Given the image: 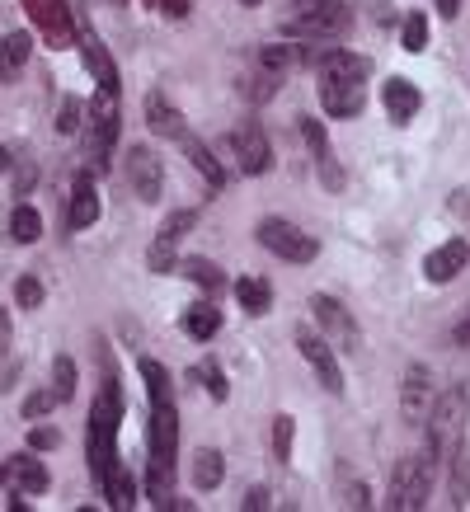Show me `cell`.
Segmentation results:
<instances>
[{"mask_svg": "<svg viewBox=\"0 0 470 512\" xmlns=\"http://www.w3.org/2000/svg\"><path fill=\"white\" fill-rule=\"evenodd\" d=\"M151 475H146V498L156 508L174 503V456H179V414L174 400L151 404Z\"/></svg>", "mask_w": 470, "mask_h": 512, "instance_id": "1", "label": "cell"}, {"mask_svg": "<svg viewBox=\"0 0 470 512\" xmlns=\"http://www.w3.org/2000/svg\"><path fill=\"white\" fill-rule=\"evenodd\" d=\"M466 414H470V395L461 386L447 390L438 404H433V414H428V461L433 466H442L447 456H452V447L466 437Z\"/></svg>", "mask_w": 470, "mask_h": 512, "instance_id": "2", "label": "cell"}, {"mask_svg": "<svg viewBox=\"0 0 470 512\" xmlns=\"http://www.w3.org/2000/svg\"><path fill=\"white\" fill-rule=\"evenodd\" d=\"M113 141H118V90H99L85 104V156L94 170H109Z\"/></svg>", "mask_w": 470, "mask_h": 512, "instance_id": "3", "label": "cell"}, {"mask_svg": "<svg viewBox=\"0 0 470 512\" xmlns=\"http://www.w3.org/2000/svg\"><path fill=\"white\" fill-rule=\"evenodd\" d=\"M344 29H348V5H344V0H311L306 10H292V15L282 19V33L306 38V43L339 38Z\"/></svg>", "mask_w": 470, "mask_h": 512, "instance_id": "4", "label": "cell"}, {"mask_svg": "<svg viewBox=\"0 0 470 512\" xmlns=\"http://www.w3.org/2000/svg\"><path fill=\"white\" fill-rule=\"evenodd\" d=\"M433 461H428V451L423 456H405L391 475V494H386V508L395 512H419L428 503V489H433Z\"/></svg>", "mask_w": 470, "mask_h": 512, "instance_id": "5", "label": "cell"}, {"mask_svg": "<svg viewBox=\"0 0 470 512\" xmlns=\"http://www.w3.org/2000/svg\"><path fill=\"white\" fill-rule=\"evenodd\" d=\"M254 235H259V245H264L268 254H278L287 264H311L315 254H320L315 235H306L301 226H292V221H282V217H264Z\"/></svg>", "mask_w": 470, "mask_h": 512, "instance_id": "6", "label": "cell"}, {"mask_svg": "<svg viewBox=\"0 0 470 512\" xmlns=\"http://www.w3.org/2000/svg\"><path fill=\"white\" fill-rule=\"evenodd\" d=\"M297 348H301V357L311 362V372L320 376V386H325L329 395H344V372H339L334 348H329L320 334H311V329H297Z\"/></svg>", "mask_w": 470, "mask_h": 512, "instance_id": "7", "label": "cell"}, {"mask_svg": "<svg viewBox=\"0 0 470 512\" xmlns=\"http://www.w3.org/2000/svg\"><path fill=\"white\" fill-rule=\"evenodd\" d=\"M362 80L367 76H320V104L329 118H358L362 113Z\"/></svg>", "mask_w": 470, "mask_h": 512, "instance_id": "8", "label": "cell"}, {"mask_svg": "<svg viewBox=\"0 0 470 512\" xmlns=\"http://www.w3.org/2000/svg\"><path fill=\"white\" fill-rule=\"evenodd\" d=\"M127 184L141 202H160V188H165V170H160V156L151 146H132L127 151Z\"/></svg>", "mask_w": 470, "mask_h": 512, "instance_id": "9", "label": "cell"}, {"mask_svg": "<svg viewBox=\"0 0 470 512\" xmlns=\"http://www.w3.org/2000/svg\"><path fill=\"white\" fill-rule=\"evenodd\" d=\"M311 315H315V320H320V329H325L329 339H334V343H344L348 353H353V348H358V343H362V329H358V320H353V315H348L344 306L334 301V296L315 292V296H311Z\"/></svg>", "mask_w": 470, "mask_h": 512, "instance_id": "10", "label": "cell"}, {"mask_svg": "<svg viewBox=\"0 0 470 512\" xmlns=\"http://www.w3.org/2000/svg\"><path fill=\"white\" fill-rule=\"evenodd\" d=\"M400 414H405V423H428V414H433V376H428V367H419V362L405 372Z\"/></svg>", "mask_w": 470, "mask_h": 512, "instance_id": "11", "label": "cell"}, {"mask_svg": "<svg viewBox=\"0 0 470 512\" xmlns=\"http://www.w3.org/2000/svg\"><path fill=\"white\" fill-rule=\"evenodd\" d=\"M231 151H235V160H240V170H245V174H264L268 160H273L268 137H264V127H259V123L235 127V132H231Z\"/></svg>", "mask_w": 470, "mask_h": 512, "instance_id": "12", "label": "cell"}, {"mask_svg": "<svg viewBox=\"0 0 470 512\" xmlns=\"http://www.w3.org/2000/svg\"><path fill=\"white\" fill-rule=\"evenodd\" d=\"M301 137H306V146H311L315 156V170H320V179H325V188H344V170H339V160H334V151H329V137L325 127L315 123V118H301Z\"/></svg>", "mask_w": 470, "mask_h": 512, "instance_id": "13", "label": "cell"}, {"mask_svg": "<svg viewBox=\"0 0 470 512\" xmlns=\"http://www.w3.org/2000/svg\"><path fill=\"white\" fill-rule=\"evenodd\" d=\"M24 10L57 47L71 43V10H66V0H24Z\"/></svg>", "mask_w": 470, "mask_h": 512, "instance_id": "14", "label": "cell"}, {"mask_svg": "<svg viewBox=\"0 0 470 512\" xmlns=\"http://www.w3.org/2000/svg\"><path fill=\"white\" fill-rule=\"evenodd\" d=\"M470 259V245L466 240H447V245H438L428 259H423V278L433 282V287H442V282H452L461 268H466Z\"/></svg>", "mask_w": 470, "mask_h": 512, "instance_id": "15", "label": "cell"}, {"mask_svg": "<svg viewBox=\"0 0 470 512\" xmlns=\"http://www.w3.org/2000/svg\"><path fill=\"white\" fill-rule=\"evenodd\" d=\"M146 127H151L156 137H165V141H184V137H188L184 113L174 109V104H170V99H165L160 90L146 94Z\"/></svg>", "mask_w": 470, "mask_h": 512, "instance_id": "16", "label": "cell"}, {"mask_svg": "<svg viewBox=\"0 0 470 512\" xmlns=\"http://www.w3.org/2000/svg\"><path fill=\"white\" fill-rule=\"evenodd\" d=\"M381 104H386V113H391L395 123H409V118L419 113L423 99H419V90H414L405 76H391L386 85H381Z\"/></svg>", "mask_w": 470, "mask_h": 512, "instance_id": "17", "label": "cell"}, {"mask_svg": "<svg viewBox=\"0 0 470 512\" xmlns=\"http://www.w3.org/2000/svg\"><path fill=\"white\" fill-rule=\"evenodd\" d=\"M5 475H10V484H15L19 494H43L47 489V466L43 461H33V451L10 456V461H5Z\"/></svg>", "mask_w": 470, "mask_h": 512, "instance_id": "18", "label": "cell"}, {"mask_svg": "<svg viewBox=\"0 0 470 512\" xmlns=\"http://www.w3.org/2000/svg\"><path fill=\"white\" fill-rule=\"evenodd\" d=\"M66 221H71V231H90L94 221H99V193H94V184L80 174L76 179V193H71V212H66Z\"/></svg>", "mask_w": 470, "mask_h": 512, "instance_id": "19", "label": "cell"}, {"mask_svg": "<svg viewBox=\"0 0 470 512\" xmlns=\"http://www.w3.org/2000/svg\"><path fill=\"white\" fill-rule=\"evenodd\" d=\"M29 52H33L29 33H5V38H0V80L19 76V71H24V62H29Z\"/></svg>", "mask_w": 470, "mask_h": 512, "instance_id": "20", "label": "cell"}, {"mask_svg": "<svg viewBox=\"0 0 470 512\" xmlns=\"http://www.w3.org/2000/svg\"><path fill=\"white\" fill-rule=\"evenodd\" d=\"M179 146H184L188 165H193V170H198V174L207 179V188H221V184H226V170H221L217 160H212V151H207V146H203L198 137H193V132H188V137L179 141Z\"/></svg>", "mask_w": 470, "mask_h": 512, "instance_id": "21", "label": "cell"}, {"mask_svg": "<svg viewBox=\"0 0 470 512\" xmlns=\"http://www.w3.org/2000/svg\"><path fill=\"white\" fill-rule=\"evenodd\" d=\"M80 52H85V66L94 71V80H99V90H118V71H113L109 52L99 47V38H94V33H85V38H80Z\"/></svg>", "mask_w": 470, "mask_h": 512, "instance_id": "22", "label": "cell"}, {"mask_svg": "<svg viewBox=\"0 0 470 512\" xmlns=\"http://www.w3.org/2000/svg\"><path fill=\"white\" fill-rule=\"evenodd\" d=\"M447 466H452V503H456V508H466V503H470V442H466V437L452 447Z\"/></svg>", "mask_w": 470, "mask_h": 512, "instance_id": "23", "label": "cell"}, {"mask_svg": "<svg viewBox=\"0 0 470 512\" xmlns=\"http://www.w3.org/2000/svg\"><path fill=\"white\" fill-rule=\"evenodd\" d=\"M235 301H240L250 315H264L268 306H273V287H268L264 278H240L235 282Z\"/></svg>", "mask_w": 470, "mask_h": 512, "instance_id": "24", "label": "cell"}, {"mask_svg": "<svg viewBox=\"0 0 470 512\" xmlns=\"http://www.w3.org/2000/svg\"><path fill=\"white\" fill-rule=\"evenodd\" d=\"M179 325H184L188 339H212V334L221 329V315H217V306H207L203 301V306H188Z\"/></svg>", "mask_w": 470, "mask_h": 512, "instance_id": "25", "label": "cell"}, {"mask_svg": "<svg viewBox=\"0 0 470 512\" xmlns=\"http://www.w3.org/2000/svg\"><path fill=\"white\" fill-rule=\"evenodd\" d=\"M179 273H184L188 282H198V287H203V292H226V278H221V268L212 264V259H184V264H179Z\"/></svg>", "mask_w": 470, "mask_h": 512, "instance_id": "26", "label": "cell"}, {"mask_svg": "<svg viewBox=\"0 0 470 512\" xmlns=\"http://www.w3.org/2000/svg\"><path fill=\"white\" fill-rule=\"evenodd\" d=\"M221 475H226V466H221V451L203 447L198 456H193V484H198V489H217Z\"/></svg>", "mask_w": 470, "mask_h": 512, "instance_id": "27", "label": "cell"}, {"mask_svg": "<svg viewBox=\"0 0 470 512\" xmlns=\"http://www.w3.org/2000/svg\"><path fill=\"white\" fill-rule=\"evenodd\" d=\"M141 381H146V395H151V404H160V400H174L170 372L160 367L156 357H141Z\"/></svg>", "mask_w": 470, "mask_h": 512, "instance_id": "28", "label": "cell"}, {"mask_svg": "<svg viewBox=\"0 0 470 512\" xmlns=\"http://www.w3.org/2000/svg\"><path fill=\"white\" fill-rule=\"evenodd\" d=\"M99 484H104V494H109L113 508H132V480H127V470L118 466V461L104 470V480Z\"/></svg>", "mask_w": 470, "mask_h": 512, "instance_id": "29", "label": "cell"}, {"mask_svg": "<svg viewBox=\"0 0 470 512\" xmlns=\"http://www.w3.org/2000/svg\"><path fill=\"white\" fill-rule=\"evenodd\" d=\"M52 395H57V404L76 400V362H71V357H57V362H52Z\"/></svg>", "mask_w": 470, "mask_h": 512, "instance_id": "30", "label": "cell"}, {"mask_svg": "<svg viewBox=\"0 0 470 512\" xmlns=\"http://www.w3.org/2000/svg\"><path fill=\"white\" fill-rule=\"evenodd\" d=\"M10 235H15L19 245H33V240L43 235V217H38L33 207H15V217H10Z\"/></svg>", "mask_w": 470, "mask_h": 512, "instance_id": "31", "label": "cell"}, {"mask_svg": "<svg viewBox=\"0 0 470 512\" xmlns=\"http://www.w3.org/2000/svg\"><path fill=\"white\" fill-rule=\"evenodd\" d=\"M273 456H278L282 466H292V419L287 414L273 419Z\"/></svg>", "mask_w": 470, "mask_h": 512, "instance_id": "32", "label": "cell"}, {"mask_svg": "<svg viewBox=\"0 0 470 512\" xmlns=\"http://www.w3.org/2000/svg\"><path fill=\"white\" fill-rule=\"evenodd\" d=\"M193 376H203V386H207V395H212V400H226V376H221V367L212 362V357H207V362H198V367H193Z\"/></svg>", "mask_w": 470, "mask_h": 512, "instance_id": "33", "label": "cell"}, {"mask_svg": "<svg viewBox=\"0 0 470 512\" xmlns=\"http://www.w3.org/2000/svg\"><path fill=\"white\" fill-rule=\"evenodd\" d=\"M400 43H405V52H423V47H428V19L409 15L405 19V33H400Z\"/></svg>", "mask_w": 470, "mask_h": 512, "instance_id": "34", "label": "cell"}, {"mask_svg": "<svg viewBox=\"0 0 470 512\" xmlns=\"http://www.w3.org/2000/svg\"><path fill=\"white\" fill-rule=\"evenodd\" d=\"M146 264H151V273H170L174 268V240H156V245L146 249Z\"/></svg>", "mask_w": 470, "mask_h": 512, "instance_id": "35", "label": "cell"}, {"mask_svg": "<svg viewBox=\"0 0 470 512\" xmlns=\"http://www.w3.org/2000/svg\"><path fill=\"white\" fill-rule=\"evenodd\" d=\"M80 113H85V104H80V99H62V113H57V132H62V137L80 132Z\"/></svg>", "mask_w": 470, "mask_h": 512, "instance_id": "36", "label": "cell"}, {"mask_svg": "<svg viewBox=\"0 0 470 512\" xmlns=\"http://www.w3.org/2000/svg\"><path fill=\"white\" fill-rule=\"evenodd\" d=\"M188 226H198V212H174V217L160 226V240H174V245H179V235H184Z\"/></svg>", "mask_w": 470, "mask_h": 512, "instance_id": "37", "label": "cell"}, {"mask_svg": "<svg viewBox=\"0 0 470 512\" xmlns=\"http://www.w3.org/2000/svg\"><path fill=\"white\" fill-rule=\"evenodd\" d=\"M15 296H19V306H24V311H33V306H43V282H38V278H19Z\"/></svg>", "mask_w": 470, "mask_h": 512, "instance_id": "38", "label": "cell"}, {"mask_svg": "<svg viewBox=\"0 0 470 512\" xmlns=\"http://www.w3.org/2000/svg\"><path fill=\"white\" fill-rule=\"evenodd\" d=\"M259 62H264V71H273V76H278V71H287V66H292V47H264V52H259Z\"/></svg>", "mask_w": 470, "mask_h": 512, "instance_id": "39", "label": "cell"}, {"mask_svg": "<svg viewBox=\"0 0 470 512\" xmlns=\"http://www.w3.org/2000/svg\"><path fill=\"white\" fill-rule=\"evenodd\" d=\"M52 404H57V395H52V390H33L29 400H24V419H43Z\"/></svg>", "mask_w": 470, "mask_h": 512, "instance_id": "40", "label": "cell"}, {"mask_svg": "<svg viewBox=\"0 0 470 512\" xmlns=\"http://www.w3.org/2000/svg\"><path fill=\"white\" fill-rule=\"evenodd\" d=\"M57 442H62V437L52 433V428H33V433H29V447H33V451H52Z\"/></svg>", "mask_w": 470, "mask_h": 512, "instance_id": "41", "label": "cell"}, {"mask_svg": "<svg viewBox=\"0 0 470 512\" xmlns=\"http://www.w3.org/2000/svg\"><path fill=\"white\" fill-rule=\"evenodd\" d=\"M146 5H151V10H165V15H188V0H146Z\"/></svg>", "mask_w": 470, "mask_h": 512, "instance_id": "42", "label": "cell"}, {"mask_svg": "<svg viewBox=\"0 0 470 512\" xmlns=\"http://www.w3.org/2000/svg\"><path fill=\"white\" fill-rule=\"evenodd\" d=\"M348 508H372V494H367V484H353V489H348Z\"/></svg>", "mask_w": 470, "mask_h": 512, "instance_id": "43", "label": "cell"}, {"mask_svg": "<svg viewBox=\"0 0 470 512\" xmlns=\"http://www.w3.org/2000/svg\"><path fill=\"white\" fill-rule=\"evenodd\" d=\"M245 508H250V512L268 508V489H250V498H245Z\"/></svg>", "mask_w": 470, "mask_h": 512, "instance_id": "44", "label": "cell"}, {"mask_svg": "<svg viewBox=\"0 0 470 512\" xmlns=\"http://www.w3.org/2000/svg\"><path fill=\"white\" fill-rule=\"evenodd\" d=\"M5 348H10V311L0 306V353H5Z\"/></svg>", "mask_w": 470, "mask_h": 512, "instance_id": "45", "label": "cell"}, {"mask_svg": "<svg viewBox=\"0 0 470 512\" xmlns=\"http://www.w3.org/2000/svg\"><path fill=\"white\" fill-rule=\"evenodd\" d=\"M438 10H442L447 19H456V15H461V0H438Z\"/></svg>", "mask_w": 470, "mask_h": 512, "instance_id": "46", "label": "cell"}, {"mask_svg": "<svg viewBox=\"0 0 470 512\" xmlns=\"http://www.w3.org/2000/svg\"><path fill=\"white\" fill-rule=\"evenodd\" d=\"M456 343H461V348H470V315H466V325H456Z\"/></svg>", "mask_w": 470, "mask_h": 512, "instance_id": "47", "label": "cell"}, {"mask_svg": "<svg viewBox=\"0 0 470 512\" xmlns=\"http://www.w3.org/2000/svg\"><path fill=\"white\" fill-rule=\"evenodd\" d=\"M10 165H15V160H10V151L0 146V170H10Z\"/></svg>", "mask_w": 470, "mask_h": 512, "instance_id": "48", "label": "cell"}, {"mask_svg": "<svg viewBox=\"0 0 470 512\" xmlns=\"http://www.w3.org/2000/svg\"><path fill=\"white\" fill-rule=\"evenodd\" d=\"M306 5H311V0H287V15H292V10H306Z\"/></svg>", "mask_w": 470, "mask_h": 512, "instance_id": "49", "label": "cell"}, {"mask_svg": "<svg viewBox=\"0 0 470 512\" xmlns=\"http://www.w3.org/2000/svg\"><path fill=\"white\" fill-rule=\"evenodd\" d=\"M240 5H250V10H254V5H259V0H240Z\"/></svg>", "mask_w": 470, "mask_h": 512, "instance_id": "50", "label": "cell"}, {"mask_svg": "<svg viewBox=\"0 0 470 512\" xmlns=\"http://www.w3.org/2000/svg\"><path fill=\"white\" fill-rule=\"evenodd\" d=\"M0 480H10V475H5V466H0Z\"/></svg>", "mask_w": 470, "mask_h": 512, "instance_id": "51", "label": "cell"}, {"mask_svg": "<svg viewBox=\"0 0 470 512\" xmlns=\"http://www.w3.org/2000/svg\"><path fill=\"white\" fill-rule=\"evenodd\" d=\"M109 5H127V0H109Z\"/></svg>", "mask_w": 470, "mask_h": 512, "instance_id": "52", "label": "cell"}]
</instances>
